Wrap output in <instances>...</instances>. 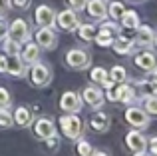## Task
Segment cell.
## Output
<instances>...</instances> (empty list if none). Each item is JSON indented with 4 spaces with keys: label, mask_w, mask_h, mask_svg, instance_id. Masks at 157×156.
Returning <instances> with one entry per match:
<instances>
[{
    "label": "cell",
    "mask_w": 157,
    "mask_h": 156,
    "mask_svg": "<svg viewBox=\"0 0 157 156\" xmlns=\"http://www.w3.org/2000/svg\"><path fill=\"white\" fill-rule=\"evenodd\" d=\"M86 2H88V0H68V4L70 6H72V10H84L86 8Z\"/></svg>",
    "instance_id": "d6a6232c"
},
{
    "label": "cell",
    "mask_w": 157,
    "mask_h": 156,
    "mask_svg": "<svg viewBox=\"0 0 157 156\" xmlns=\"http://www.w3.org/2000/svg\"><path fill=\"white\" fill-rule=\"evenodd\" d=\"M12 6L18 8V10H26L30 6V0H12Z\"/></svg>",
    "instance_id": "e575fe53"
},
{
    "label": "cell",
    "mask_w": 157,
    "mask_h": 156,
    "mask_svg": "<svg viewBox=\"0 0 157 156\" xmlns=\"http://www.w3.org/2000/svg\"><path fill=\"white\" fill-rule=\"evenodd\" d=\"M82 104H84L82 96L78 92H74V90H68V92H64L60 96V110H62V112H66V114L80 112Z\"/></svg>",
    "instance_id": "5b68a950"
},
{
    "label": "cell",
    "mask_w": 157,
    "mask_h": 156,
    "mask_svg": "<svg viewBox=\"0 0 157 156\" xmlns=\"http://www.w3.org/2000/svg\"><path fill=\"white\" fill-rule=\"evenodd\" d=\"M34 18H36L38 26H54V22H56V10L52 6H48V4H40L36 8Z\"/></svg>",
    "instance_id": "7c38bea8"
},
{
    "label": "cell",
    "mask_w": 157,
    "mask_h": 156,
    "mask_svg": "<svg viewBox=\"0 0 157 156\" xmlns=\"http://www.w3.org/2000/svg\"><path fill=\"white\" fill-rule=\"evenodd\" d=\"M125 120H127V124L133 126L135 130H143V128L149 126L151 118H149V114H147L143 108H139V106H131V108L125 110Z\"/></svg>",
    "instance_id": "277c9868"
},
{
    "label": "cell",
    "mask_w": 157,
    "mask_h": 156,
    "mask_svg": "<svg viewBox=\"0 0 157 156\" xmlns=\"http://www.w3.org/2000/svg\"><path fill=\"white\" fill-rule=\"evenodd\" d=\"M145 82H149V84H151V88H155V86H157V68H155V70H151V76L147 78Z\"/></svg>",
    "instance_id": "74e56055"
},
{
    "label": "cell",
    "mask_w": 157,
    "mask_h": 156,
    "mask_svg": "<svg viewBox=\"0 0 157 156\" xmlns=\"http://www.w3.org/2000/svg\"><path fill=\"white\" fill-rule=\"evenodd\" d=\"M143 110H145L147 114H153V116H157V96H153V94H145L143 96Z\"/></svg>",
    "instance_id": "d4e9b609"
},
{
    "label": "cell",
    "mask_w": 157,
    "mask_h": 156,
    "mask_svg": "<svg viewBox=\"0 0 157 156\" xmlns=\"http://www.w3.org/2000/svg\"><path fill=\"white\" fill-rule=\"evenodd\" d=\"M107 100H111V102H131V100H135V90H133V86H129V84H125V82H119V86L111 92V90H107Z\"/></svg>",
    "instance_id": "9c48e42d"
},
{
    "label": "cell",
    "mask_w": 157,
    "mask_h": 156,
    "mask_svg": "<svg viewBox=\"0 0 157 156\" xmlns=\"http://www.w3.org/2000/svg\"><path fill=\"white\" fill-rule=\"evenodd\" d=\"M133 62H135L137 68H141V70H145V72H151V70L157 68V56L149 50H143V52H139V54H135Z\"/></svg>",
    "instance_id": "4fadbf2b"
},
{
    "label": "cell",
    "mask_w": 157,
    "mask_h": 156,
    "mask_svg": "<svg viewBox=\"0 0 157 156\" xmlns=\"http://www.w3.org/2000/svg\"><path fill=\"white\" fill-rule=\"evenodd\" d=\"M14 124V116H12V110L0 106V128H12Z\"/></svg>",
    "instance_id": "484cf974"
},
{
    "label": "cell",
    "mask_w": 157,
    "mask_h": 156,
    "mask_svg": "<svg viewBox=\"0 0 157 156\" xmlns=\"http://www.w3.org/2000/svg\"><path fill=\"white\" fill-rule=\"evenodd\" d=\"M125 144H127V148H131L133 152H139V150L147 148V138L143 136L139 130H131L125 136Z\"/></svg>",
    "instance_id": "ac0fdd59"
},
{
    "label": "cell",
    "mask_w": 157,
    "mask_h": 156,
    "mask_svg": "<svg viewBox=\"0 0 157 156\" xmlns=\"http://www.w3.org/2000/svg\"><path fill=\"white\" fill-rule=\"evenodd\" d=\"M8 36L12 40H16V42L24 44V42L30 40V26L22 18H16L12 24H8Z\"/></svg>",
    "instance_id": "52a82bcc"
},
{
    "label": "cell",
    "mask_w": 157,
    "mask_h": 156,
    "mask_svg": "<svg viewBox=\"0 0 157 156\" xmlns=\"http://www.w3.org/2000/svg\"><path fill=\"white\" fill-rule=\"evenodd\" d=\"M123 10H125V8H123V2H111V4H109V8H107L109 16H111V18H115V20L121 18Z\"/></svg>",
    "instance_id": "f546056e"
},
{
    "label": "cell",
    "mask_w": 157,
    "mask_h": 156,
    "mask_svg": "<svg viewBox=\"0 0 157 156\" xmlns=\"http://www.w3.org/2000/svg\"><path fill=\"white\" fill-rule=\"evenodd\" d=\"M12 104V94L8 92L4 86H0V106H4V108H8V106Z\"/></svg>",
    "instance_id": "1f68e13d"
},
{
    "label": "cell",
    "mask_w": 157,
    "mask_h": 156,
    "mask_svg": "<svg viewBox=\"0 0 157 156\" xmlns=\"http://www.w3.org/2000/svg\"><path fill=\"white\" fill-rule=\"evenodd\" d=\"M137 34H135V44H139V46H145V48H149L151 44H155V30L151 26H141L139 24L137 28Z\"/></svg>",
    "instance_id": "e0dca14e"
},
{
    "label": "cell",
    "mask_w": 157,
    "mask_h": 156,
    "mask_svg": "<svg viewBox=\"0 0 157 156\" xmlns=\"http://www.w3.org/2000/svg\"><path fill=\"white\" fill-rule=\"evenodd\" d=\"M133 156H151V154H147L145 150H139V152H133Z\"/></svg>",
    "instance_id": "60d3db41"
},
{
    "label": "cell",
    "mask_w": 157,
    "mask_h": 156,
    "mask_svg": "<svg viewBox=\"0 0 157 156\" xmlns=\"http://www.w3.org/2000/svg\"><path fill=\"white\" fill-rule=\"evenodd\" d=\"M96 26H92V24H80L78 26V34H80L82 40H86V42H90V40H94V36H96Z\"/></svg>",
    "instance_id": "cb8c5ba5"
},
{
    "label": "cell",
    "mask_w": 157,
    "mask_h": 156,
    "mask_svg": "<svg viewBox=\"0 0 157 156\" xmlns=\"http://www.w3.org/2000/svg\"><path fill=\"white\" fill-rule=\"evenodd\" d=\"M24 44H26V46L20 48V58L24 60V64L30 66V64L38 62V60H40V50H42V48H40L36 42H30V40L24 42Z\"/></svg>",
    "instance_id": "9a60e30c"
},
{
    "label": "cell",
    "mask_w": 157,
    "mask_h": 156,
    "mask_svg": "<svg viewBox=\"0 0 157 156\" xmlns=\"http://www.w3.org/2000/svg\"><path fill=\"white\" fill-rule=\"evenodd\" d=\"M34 136L40 140H46L50 136H56V124L50 118H38L34 122Z\"/></svg>",
    "instance_id": "8fae6325"
},
{
    "label": "cell",
    "mask_w": 157,
    "mask_h": 156,
    "mask_svg": "<svg viewBox=\"0 0 157 156\" xmlns=\"http://www.w3.org/2000/svg\"><path fill=\"white\" fill-rule=\"evenodd\" d=\"M82 100H84L90 108L98 110V108L104 106L105 96H104V92H101L98 86H88V88H84V92H82Z\"/></svg>",
    "instance_id": "30bf717a"
},
{
    "label": "cell",
    "mask_w": 157,
    "mask_h": 156,
    "mask_svg": "<svg viewBox=\"0 0 157 156\" xmlns=\"http://www.w3.org/2000/svg\"><path fill=\"white\" fill-rule=\"evenodd\" d=\"M147 146H149V154L151 156H157V136L149 138V140H147Z\"/></svg>",
    "instance_id": "d590c367"
},
{
    "label": "cell",
    "mask_w": 157,
    "mask_h": 156,
    "mask_svg": "<svg viewBox=\"0 0 157 156\" xmlns=\"http://www.w3.org/2000/svg\"><path fill=\"white\" fill-rule=\"evenodd\" d=\"M4 36H8V24L4 22V20H0V40H2Z\"/></svg>",
    "instance_id": "f35d334b"
},
{
    "label": "cell",
    "mask_w": 157,
    "mask_h": 156,
    "mask_svg": "<svg viewBox=\"0 0 157 156\" xmlns=\"http://www.w3.org/2000/svg\"><path fill=\"white\" fill-rule=\"evenodd\" d=\"M133 44H135V40L133 38H123V36H115L113 38V42H111V48H113L117 54H129L131 50H133Z\"/></svg>",
    "instance_id": "44dd1931"
},
{
    "label": "cell",
    "mask_w": 157,
    "mask_h": 156,
    "mask_svg": "<svg viewBox=\"0 0 157 156\" xmlns=\"http://www.w3.org/2000/svg\"><path fill=\"white\" fill-rule=\"evenodd\" d=\"M30 80H32V84L36 86V88H44V86H48L52 82V68H50V64H46V62H34V64H30Z\"/></svg>",
    "instance_id": "7a4b0ae2"
},
{
    "label": "cell",
    "mask_w": 157,
    "mask_h": 156,
    "mask_svg": "<svg viewBox=\"0 0 157 156\" xmlns=\"http://www.w3.org/2000/svg\"><path fill=\"white\" fill-rule=\"evenodd\" d=\"M119 20H121V26L129 28V30H135V28L139 26V16H137L135 10H123V14H121Z\"/></svg>",
    "instance_id": "7402d4cb"
},
{
    "label": "cell",
    "mask_w": 157,
    "mask_h": 156,
    "mask_svg": "<svg viewBox=\"0 0 157 156\" xmlns=\"http://www.w3.org/2000/svg\"><path fill=\"white\" fill-rule=\"evenodd\" d=\"M6 68H8V56L0 54V74H4V72H6Z\"/></svg>",
    "instance_id": "8d00e7d4"
},
{
    "label": "cell",
    "mask_w": 157,
    "mask_h": 156,
    "mask_svg": "<svg viewBox=\"0 0 157 156\" xmlns=\"http://www.w3.org/2000/svg\"><path fill=\"white\" fill-rule=\"evenodd\" d=\"M60 128H62V134H64L66 138L78 140V138H82V134H84V122H82V118L78 116L76 112L64 114V116L60 118Z\"/></svg>",
    "instance_id": "6da1fadb"
},
{
    "label": "cell",
    "mask_w": 157,
    "mask_h": 156,
    "mask_svg": "<svg viewBox=\"0 0 157 156\" xmlns=\"http://www.w3.org/2000/svg\"><path fill=\"white\" fill-rule=\"evenodd\" d=\"M90 76H92V82H98L100 86H104V82L109 78V76H107V70H105V68H94Z\"/></svg>",
    "instance_id": "f1b7e54d"
},
{
    "label": "cell",
    "mask_w": 157,
    "mask_h": 156,
    "mask_svg": "<svg viewBox=\"0 0 157 156\" xmlns=\"http://www.w3.org/2000/svg\"><path fill=\"white\" fill-rule=\"evenodd\" d=\"M6 72L12 74L14 78H22V76H26V72H28V64H24V60L20 58V54H12V56H8Z\"/></svg>",
    "instance_id": "5bb4252c"
},
{
    "label": "cell",
    "mask_w": 157,
    "mask_h": 156,
    "mask_svg": "<svg viewBox=\"0 0 157 156\" xmlns=\"http://www.w3.org/2000/svg\"><path fill=\"white\" fill-rule=\"evenodd\" d=\"M92 156H109L107 152H104V150H94L92 152Z\"/></svg>",
    "instance_id": "ab89813d"
},
{
    "label": "cell",
    "mask_w": 157,
    "mask_h": 156,
    "mask_svg": "<svg viewBox=\"0 0 157 156\" xmlns=\"http://www.w3.org/2000/svg\"><path fill=\"white\" fill-rule=\"evenodd\" d=\"M80 140V138H78ZM76 150H78V154L80 156H92V152H94V148H92V144L90 142H86V140H80L76 144Z\"/></svg>",
    "instance_id": "4dcf8cb0"
},
{
    "label": "cell",
    "mask_w": 157,
    "mask_h": 156,
    "mask_svg": "<svg viewBox=\"0 0 157 156\" xmlns=\"http://www.w3.org/2000/svg\"><path fill=\"white\" fill-rule=\"evenodd\" d=\"M155 44H157V34H155Z\"/></svg>",
    "instance_id": "7bdbcfd3"
},
{
    "label": "cell",
    "mask_w": 157,
    "mask_h": 156,
    "mask_svg": "<svg viewBox=\"0 0 157 156\" xmlns=\"http://www.w3.org/2000/svg\"><path fill=\"white\" fill-rule=\"evenodd\" d=\"M90 128L94 130V132H105L107 128H109V124H111V120H109V116H107L105 112H101L100 108H98V112H94L92 116H90Z\"/></svg>",
    "instance_id": "2e32d148"
},
{
    "label": "cell",
    "mask_w": 157,
    "mask_h": 156,
    "mask_svg": "<svg viewBox=\"0 0 157 156\" xmlns=\"http://www.w3.org/2000/svg\"><path fill=\"white\" fill-rule=\"evenodd\" d=\"M100 32H104V34L115 38V36H119V32H121V26H119L117 22H104L100 26Z\"/></svg>",
    "instance_id": "4316f807"
},
{
    "label": "cell",
    "mask_w": 157,
    "mask_h": 156,
    "mask_svg": "<svg viewBox=\"0 0 157 156\" xmlns=\"http://www.w3.org/2000/svg\"><path fill=\"white\" fill-rule=\"evenodd\" d=\"M56 24L58 28H62V30H76L78 26H80V18H78V12L76 10H62L60 14H56Z\"/></svg>",
    "instance_id": "ba28073f"
},
{
    "label": "cell",
    "mask_w": 157,
    "mask_h": 156,
    "mask_svg": "<svg viewBox=\"0 0 157 156\" xmlns=\"http://www.w3.org/2000/svg\"><path fill=\"white\" fill-rule=\"evenodd\" d=\"M113 80V84H119V82H125V78H127V72H125V68L123 66H111V70H109V74H107Z\"/></svg>",
    "instance_id": "83f0119b"
},
{
    "label": "cell",
    "mask_w": 157,
    "mask_h": 156,
    "mask_svg": "<svg viewBox=\"0 0 157 156\" xmlns=\"http://www.w3.org/2000/svg\"><path fill=\"white\" fill-rule=\"evenodd\" d=\"M36 44L44 50H52L58 44V34L52 26H38V32H36Z\"/></svg>",
    "instance_id": "8992f818"
},
{
    "label": "cell",
    "mask_w": 157,
    "mask_h": 156,
    "mask_svg": "<svg viewBox=\"0 0 157 156\" xmlns=\"http://www.w3.org/2000/svg\"><path fill=\"white\" fill-rule=\"evenodd\" d=\"M8 10H10V0H0V18H4Z\"/></svg>",
    "instance_id": "836d02e7"
},
{
    "label": "cell",
    "mask_w": 157,
    "mask_h": 156,
    "mask_svg": "<svg viewBox=\"0 0 157 156\" xmlns=\"http://www.w3.org/2000/svg\"><path fill=\"white\" fill-rule=\"evenodd\" d=\"M86 10L92 18H105L107 16V6H105V0H88L86 2Z\"/></svg>",
    "instance_id": "d6986e66"
},
{
    "label": "cell",
    "mask_w": 157,
    "mask_h": 156,
    "mask_svg": "<svg viewBox=\"0 0 157 156\" xmlns=\"http://www.w3.org/2000/svg\"><path fill=\"white\" fill-rule=\"evenodd\" d=\"M66 64H68L72 70H86V68L92 64V54H90L86 48H72V50L66 54Z\"/></svg>",
    "instance_id": "3957f363"
},
{
    "label": "cell",
    "mask_w": 157,
    "mask_h": 156,
    "mask_svg": "<svg viewBox=\"0 0 157 156\" xmlns=\"http://www.w3.org/2000/svg\"><path fill=\"white\" fill-rule=\"evenodd\" d=\"M153 96H157V86H155V88H153Z\"/></svg>",
    "instance_id": "b9f144b4"
},
{
    "label": "cell",
    "mask_w": 157,
    "mask_h": 156,
    "mask_svg": "<svg viewBox=\"0 0 157 156\" xmlns=\"http://www.w3.org/2000/svg\"><path fill=\"white\" fill-rule=\"evenodd\" d=\"M14 124L20 126V128H28V126L32 124V120H34V116H32V112L26 108V106H18V108L14 110Z\"/></svg>",
    "instance_id": "ffe728a7"
},
{
    "label": "cell",
    "mask_w": 157,
    "mask_h": 156,
    "mask_svg": "<svg viewBox=\"0 0 157 156\" xmlns=\"http://www.w3.org/2000/svg\"><path fill=\"white\" fill-rule=\"evenodd\" d=\"M2 48H4V52H6L8 56H12V54H20L22 44L16 42V40H12L10 36H4V38H2Z\"/></svg>",
    "instance_id": "603a6c76"
}]
</instances>
